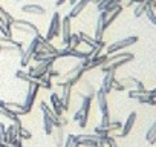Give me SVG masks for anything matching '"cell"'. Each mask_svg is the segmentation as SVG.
<instances>
[{
    "mask_svg": "<svg viewBox=\"0 0 156 147\" xmlns=\"http://www.w3.org/2000/svg\"><path fill=\"white\" fill-rule=\"evenodd\" d=\"M92 98L94 95H84L83 97V103H81V107L78 109V112H75V115L72 117L73 121L78 123L81 129L86 127L87 124V118H89V112H90V103H92Z\"/></svg>",
    "mask_w": 156,
    "mask_h": 147,
    "instance_id": "obj_1",
    "label": "cell"
},
{
    "mask_svg": "<svg viewBox=\"0 0 156 147\" xmlns=\"http://www.w3.org/2000/svg\"><path fill=\"white\" fill-rule=\"evenodd\" d=\"M41 37H43L41 34L35 35V37L31 40V43L28 45V48L23 51V54H22V57H20V64H22V67H26V66L29 64V61L32 60V57H34V54H35V51H37V46H38V41H40Z\"/></svg>",
    "mask_w": 156,
    "mask_h": 147,
    "instance_id": "obj_2",
    "label": "cell"
},
{
    "mask_svg": "<svg viewBox=\"0 0 156 147\" xmlns=\"http://www.w3.org/2000/svg\"><path fill=\"white\" fill-rule=\"evenodd\" d=\"M138 40H139V37H136V35H130V37L122 38V40H118V41H115V43H112V45L107 46V49H106L107 51V55H112L115 52H119L121 49H127L132 45H135Z\"/></svg>",
    "mask_w": 156,
    "mask_h": 147,
    "instance_id": "obj_3",
    "label": "cell"
},
{
    "mask_svg": "<svg viewBox=\"0 0 156 147\" xmlns=\"http://www.w3.org/2000/svg\"><path fill=\"white\" fill-rule=\"evenodd\" d=\"M61 32V17H60V13H54L52 16V20L49 23V28H48V32H46V37L44 40L48 41H52L55 37H58Z\"/></svg>",
    "mask_w": 156,
    "mask_h": 147,
    "instance_id": "obj_4",
    "label": "cell"
},
{
    "mask_svg": "<svg viewBox=\"0 0 156 147\" xmlns=\"http://www.w3.org/2000/svg\"><path fill=\"white\" fill-rule=\"evenodd\" d=\"M38 89H40V83L38 81L28 84V92H26V98H25V103H23V106H25V109H26L28 113L32 110V106H34V101L37 98Z\"/></svg>",
    "mask_w": 156,
    "mask_h": 147,
    "instance_id": "obj_5",
    "label": "cell"
},
{
    "mask_svg": "<svg viewBox=\"0 0 156 147\" xmlns=\"http://www.w3.org/2000/svg\"><path fill=\"white\" fill-rule=\"evenodd\" d=\"M52 64H54V61H41V63H37L34 67H29V75L32 77V78H35V80H40L41 77H44L46 74H48V70L52 67Z\"/></svg>",
    "mask_w": 156,
    "mask_h": 147,
    "instance_id": "obj_6",
    "label": "cell"
},
{
    "mask_svg": "<svg viewBox=\"0 0 156 147\" xmlns=\"http://www.w3.org/2000/svg\"><path fill=\"white\" fill-rule=\"evenodd\" d=\"M107 16H109V14H107L106 11H100V16H98L97 25H95V37H94L97 41H101L103 37H104V31H106L104 22H106V17H107Z\"/></svg>",
    "mask_w": 156,
    "mask_h": 147,
    "instance_id": "obj_7",
    "label": "cell"
},
{
    "mask_svg": "<svg viewBox=\"0 0 156 147\" xmlns=\"http://www.w3.org/2000/svg\"><path fill=\"white\" fill-rule=\"evenodd\" d=\"M78 35H80V40H81V43H84V45H87L89 46V49L94 52L97 48H106V43L101 40V41H97L94 37H90V35H87L86 32H78Z\"/></svg>",
    "mask_w": 156,
    "mask_h": 147,
    "instance_id": "obj_8",
    "label": "cell"
},
{
    "mask_svg": "<svg viewBox=\"0 0 156 147\" xmlns=\"http://www.w3.org/2000/svg\"><path fill=\"white\" fill-rule=\"evenodd\" d=\"M58 86H61V95H60V100L63 103V109L67 110L69 109V104H70V94H72V86L63 83L58 80Z\"/></svg>",
    "mask_w": 156,
    "mask_h": 147,
    "instance_id": "obj_9",
    "label": "cell"
},
{
    "mask_svg": "<svg viewBox=\"0 0 156 147\" xmlns=\"http://www.w3.org/2000/svg\"><path fill=\"white\" fill-rule=\"evenodd\" d=\"M107 54H101V55H98V57H90L89 58V63H87V66H84L83 67V70L84 72H87V70H90V69H95V67H101L103 64H106V61H107Z\"/></svg>",
    "mask_w": 156,
    "mask_h": 147,
    "instance_id": "obj_10",
    "label": "cell"
},
{
    "mask_svg": "<svg viewBox=\"0 0 156 147\" xmlns=\"http://www.w3.org/2000/svg\"><path fill=\"white\" fill-rule=\"evenodd\" d=\"M97 101H98V107L101 110V115H109V104H107V94H104L103 89H98L95 92Z\"/></svg>",
    "mask_w": 156,
    "mask_h": 147,
    "instance_id": "obj_11",
    "label": "cell"
},
{
    "mask_svg": "<svg viewBox=\"0 0 156 147\" xmlns=\"http://www.w3.org/2000/svg\"><path fill=\"white\" fill-rule=\"evenodd\" d=\"M135 121H136V112H132V113L127 117V121L122 124V127H121V133H119L118 136L126 138V136L132 132V129H133V126H135Z\"/></svg>",
    "mask_w": 156,
    "mask_h": 147,
    "instance_id": "obj_12",
    "label": "cell"
},
{
    "mask_svg": "<svg viewBox=\"0 0 156 147\" xmlns=\"http://www.w3.org/2000/svg\"><path fill=\"white\" fill-rule=\"evenodd\" d=\"M70 26H72V25H70V17H69V16L63 17V19H61V32H60V34H61V38H63V41H64L66 45L69 43V38H70V34H72V32H70Z\"/></svg>",
    "mask_w": 156,
    "mask_h": 147,
    "instance_id": "obj_13",
    "label": "cell"
},
{
    "mask_svg": "<svg viewBox=\"0 0 156 147\" xmlns=\"http://www.w3.org/2000/svg\"><path fill=\"white\" fill-rule=\"evenodd\" d=\"M90 2H92V0H78V2H76V3H75V5L70 8V11H69V14H67V16H69L70 19L78 17V16H80V14L84 11V8H86Z\"/></svg>",
    "mask_w": 156,
    "mask_h": 147,
    "instance_id": "obj_14",
    "label": "cell"
},
{
    "mask_svg": "<svg viewBox=\"0 0 156 147\" xmlns=\"http://www.w3.org/2000/svg\"><path fill=\"white\" fill-rule=\"evenodd\" d=\"M133 58H121V60H116V61H112V63H107V64H103L101 66V69H103V72L106 74V72H115L118 67H121V66H124V64H127V63H130Z\"/></svg>",
    "mask_w": 156,
    "mask_h": 147,
    "instance_id": "obj_15",
    "label": "cell"
},
{
    "mask_svg": "<svg viewBox=\"0 0 156 147\" xmlns=\"http://www.w3.org/2000/svg\"><path fill=\"white\" fill-rule=\"evenodd\" d=\"M115 72H106V75L103 78V86L101 89L104 91V94H110L113 91V83H115Z\"/></svg>",
    "mask_w": 156,
    "mask_h": 147,
    "instance_id": "obj_16",
    "label": "cell"
},
{
    "mask_svg": "<svg viewBox=\"0 0 156 147\" xmlns=\"http://www.w3.org/2000/svg\"><path fill=\"white\" fill-rule=\"evenodd\" d=\"M0 16H2V19L5 20V23H6V32H8V37L9 38H12V25H14V17L6 11V9H3L2 6H0Z\"/></svg>",
    "mask_w": 156,
    "mask_h": 147,
    "instance_id": "obj_17",
    "label": "cell"
},
{
    "mask_svg": "<svg viewBox=\"0 0 156 147\" xmlns=\"http://www.w3.org/2000/svg\"><path fill=\"white\" fill-rule=\"evenodd\" d=\"M37 51H41V52H46V54H51V55H55V57H57V52H58V49L54 48V46L51 45V41L44 40V37L40 38L38 46H37Z\"/></svg>",
    "mask_w": 156,
    "mask_h": 147,
    "instance_id": "obj_18",
    "label": "cell"
},
{
    "mask_svg": "<svg viewBox=\"0 0 156 147\" xmlns=\"http://www.w3.org/2000/svg\"><path fill=\"white\" fill-rule=\"evenodd\" d=\"M40 109H41V112H43V113H46V115H49V117L52 118V121H54V126H55V127L61 126V120H60V117H58V115H57V113H55L49 106H48V103H46V101H41V103H40Z\"/></svg>",
    "mask_w": 156,
    "mask_h": 147,
    "instance_id": "obj_19",
    "label": "cell"
},
{
    "mask_svg": "<svg viewBox=\"0 0 156 147\" xmlns=\"http://www.w3.org/2000/svg\"><path fill=\"white\" fill-rule=\"evenodd\" d=\"M22 13L43 16V14H46V9H44L41 5H34V3H29V5H23V6H22Z\"/></svg>",
    "mask_w": 156,
    "mask_h": 147,
    "instance_id": "obj_20",
    "label": "cell"
},
{
    "mask_svg": "<svg viewBox=\"0 0 156 147\" xmlns=\"http://www.w3.org/2000/svg\"><path fill=\"white\" fill-rule=\"evenodd\" d=\"M51 104H52V110H54L58 117H61L63 112H64V109H63V103H61V100H60V95L52 94V95H51Z\"/></svg>",
    "mask_w": 156,
    "mask_h": 147,
    "instance_id": "obj_21",
    "label": "cell"
},
{
    "mask_svg": "<svg viewBox=\"0 0 156 147\" xmlns=\"http://www.w3.org/2000/svg\"><path fill=\"white\" fill-rule=\"evenodd\" d=\"M5 106H6L14 115H17V117H22V115H26V113H28L23 104H19V103H6V101H5Z\"/></svg>",
    "mask_w": 156,
    "mask_h": 147,
    "instance_id": "obj_22",
    "label": "cell"
},
{
    "mask_svg": "<svg viewBox=\"0 0 156 147\" xmlns=\"http://www.w3.org/2000/svg\"><path fill=\"white\" fill-rule=\"evenodd\" d=\"M32 60H35L37 63H41V61H55L57 57L55 55H51V54H46V52H41V51H35Z\"/></svg>",
    "mask_w": 156,
    "mask_h": 147,
    "instance_id": "obj_23",
    "label": "cell"
},
{
    "mask_svg": "<svg viewBox=\"0 0 156 147\" xmlns=\"http://www.w3.org/2000/svg\"><path fill=\"white\" fill-rule=\"evenodd\" d=\"M52 135H54L55 144H57L58 147H61V145H63V142H64V132H63V127H61V126H58V127H54V130H52Z\"/></svg>",
    "mask_w": 156,
    "mask_h": 147,
    "instance_id": "obj_24",
    "label": "cell"
},
{
    "mask_svg": "<svg viewBox=\"0 0 156 147\" xmlns=\"http://www.w3.org/2000/svg\"><path fill=\"white\" fill-rule=\"evenodd\" d=\"M0 115H3L5 118H8V120H11L12 123H17V121H20V117H17V115H14L6 106H5V103L3 104H0Z\"/></svg>",
    "mask_w": 156,
    "mask_h": 147,
    "instance_id": "obj_25",
    "label": "cell"
},
{
    "mask_svg": "<svg viewBox=\"0 0 156 147\" xmlns=\"http://www.w3.org/2000/svg\"><path fill=\"white\" fill-rule=\"evenodd\" d=\"M54 121L49 115L43 113V129H44V133L46 135H52V130H54Z\"/></svg>",
    "mask_w": 156,
    "mask_h": 147,
    "instance_id": "obj_26",
    "label": "cell"
},
{
    "mask_svg": "<svg viewBox=\"0 0 156 147\" xmlns=\"http://www.w3.org/2000/svg\"><path fill=\"white\" fill-rule=\"evenodd\" d=\"M121 13H122V6L119 5V6H118L115 11H112V13H110V14L106 17V22H104V25H106V29H107V28H109V26H110V25H112V23L116 20V17H118Z\"/></svg>",
    "mask_w": 156,
    "mask_h": 147,
    "instance_id": "obj_27",
    "label": "cell"
},
{
    "mask_svg": "<svg viewBox=\"0 0 156 147\" xmlns=\"http://www.w3.org/2000/svg\"><path fill=\"white\" fill-rule=\"evenodd\" d=\"M145 139L150 142V144H156V121L151 124V127L147 130L145 133Z\"/></svg>",
    "mask_w": 156,
    "mask_h": 147,
    "instance_id": "obj_28",
    "label": "cell"
},
{
    "mask_svg": "<svg viewBox=\"0 0 156 147\" xmlns=\"http://www.w3.org/2000/svg\"><path fill=\"white\" fill-rule=\"evenodd\" d=\"M16 77H17V78H20V80H23V81H26L28 84H29V83H37V81H38V80L32 78L28 72H23L22 69H19V70L16 72Z\"/></svg>",
    "mask_w": 156,
    "mask_h": 147,
    "instance_id": "obj_29",
    "label": "cell"
},
{
    "mask_svg": "<svg viewBox=\"0 0 156 147\" xmlns=\"http://www.w3.org/2000/svg\"><path fill=\"white\" fill-rule=\"evenodd\" d=\"M147 8H148V2H147V0H145V2H142V3H138V5L135 6V9H133L135 17H141L142 14H145Z\"/></svg>",
    "mask_w": 156,
    "mask_h": 147,
    "instance_id": "obj_30",
    "label": "cell"
},
{
    "mask_svg": "<svg viewBox=\"0 0 156 147\" xmlns=\"http://www.w3.org/2000/svg\"><path fill=\"white\" fill-rule=\"evenodd\" d=\"M81 40H80V35L78 34H70V38H69V43L66 46H69L70 49H78V46H80Z\"/></svg>",
    "mask_w": 156,
    "mask_h": 147,
    "instance_id": "obj_31",
    "label": "cell"
},
{
    "mask_svg": "<svg viewBox=\"0 0 156 147\" xmlns=\"http://www.w3.org/2000/svg\"><path fill=\"white\" fill-rule=\"evenodd\" d=\"M113 3H121V0H100V2L97 3V8H98V11H103V9H106L107 6H110Z\"/></svg>",
    "mask_w": 156,
    "mask_h": 147,
    "instance_id": "obj_32",
    "label": "cell"
},
{
    "mask_svg": "<svg viewBox=\"0 0 156 147\" xmlns=\"http://www.w3.org/2000/svg\"><path fill=\"white\" fill-rule=\"evenodd\" d=\"M147 89L145 91H138V89H130L129 91V98H133V100H138L141 95H147Z\"/></svg>",
    "mask_w": 156,
    "mask_h": 147,
    "instance_id": "obj_33",
    "label": "cell"
},
{
    "mask_svg": "<svg viewBox=\"0 0 156 147\" xmlns=\"http://www.w3.org/2000/svg\"><path fill=\"white\" fill-rule=\"evenodd\" d=\"M38 83H40V88H44V89H52V83H51V78H49L48 75L41 77V78L38 80Z\"/></svg>",
    "mask_w": 156,
    "mask_h": 147,
    "instance_id": "obj_34",
    "label": "cell"
},
{
    "mask_svg": "<svg viewBox=\"0 0 156 147\" xmlns=\"http://www.w3.org/2000/svg\"><path fill=\"white\" fill-rule=\"evenodd\" d=\"M103 141H104L106 147H118V145H116V141H115V138H113V136H110V135H109V136H106Z\"/></svg>",
    "mask_w": 156,
    "mask_h": 147,
    "instance_id": "obj_35",
    "label": "cell"
},
{
    "mask_svg": "<svg viewBox=\"0 0 156 147\" xmlns=\"http://www.w3.org/2000/svg\"><path fill=\"white\" fill-rule=\"evenodd\" d=\"M110 113L109 115H103V118H101V123H100V127H107V126H110Z\"/></svg>",
    "mask_w": 156,
    "mask_h": 147,
    "instance_id": "obj_36",
    "label": "cell"
},
{
    "mask_svg": "<svg viewBox=\"0 0 156 147\" xmlns=\"http://www.w3.org/2000/svg\"><path fill=\"white\" fill-rule=\"evenodd\" d=\"M73 144H75V135H67V138H66V141H64V147H73Z\"/></svg>",
    "mask_w": 156,
    "mask_h": 147,
    "instance_id": "obj_37",
    "label": "cell"
},
{
    "mask_svg": "<svg viewBox=\"0 0 156 147\" xmlns=\"http://www.w3.org/2000/svg\"><path fill=\"white\" fill-rule=\"evenodd\" d=\"M31 136H32V135H31V132H29V130H26L25 127H22V129H20V135H19V138L31 139Z\"/></svg>",
    "mask_w": 156,
    "mask_h": 147,
    "instance_id": "obj_38",
    "label": "cell"
},
{
    "mask_svg": "<svg viewBox=\"0 0 156 147\" xmlns=\"http://www.w3.org/2000/svg\"><path fill=\"white\" fill-rule=\"evenodd\" d=\"M113 89L115 91H119V92H122V91H126V86L119 81V80H115V83H113Z\"/></svg>",
    "mask_w": 156,
    "mask_h": 147,
    "instance_id": "obj_39",
    "label": "cell"
},
{
    "mask_svg": "<svg viewBox=\"0 0 156 147\" xmlns=\"http://www.w3.org/2000/svg\"><path fill=\"white\" fill-rule=\"evenodd\" d=\"M46 75H48V77H49V78H57V77H60V72H58V70H55V69H52V67H51V69H49V70H48V74H46Z\"/></svg>",
    "mask_w": 156,
    "mask_h": 147,
    "instance_id": "obj_40",
    "label": "cell"
},
{
    "mask_svg": "<svg viewBox=\"0 0 156 147\" xmlns=\"http://www.w3.org/2000/svg\"><path fill=\"white\" fill-rule=\"evenodd\" d=\"M5 132H6V127L0 123V141H5Z\"/></svg>",
    "mask_w": 156,
    "mask_h": 147,
    "instance_id": "obj_41",
    "label": "cell"
},
{
    "mask_svg": "<svg viewBox=\"0 0 156 147\" xmlns=\"http://www.w3.org/2000/svg\"><path fill=\"white\" fill-rule=\"evenodd\" d=\"M147 95H148L150 98H154V100H156V88H154V89H151V91H148V92H147Z\"/></svg>",
    "mask_w": 156,
    "mask_h": 147,
    "instance_id": "obj_42",
    "label": "cell"
},
{
    "mask_svg": "<svg viewBox=\"0 0 156 147\" xmlns=\"http://www.w3.org/2000/svg\"><path fill=\"white\" fill-rule=\"evenodd\" d=\"M64 2H66V0H57V2H55V6H61Z\"/></svg>",
    "mask_w": 156,
    "mask_h": 147,
    "instance_id": "obj_43",
    "label": "cell"
},
{
    "mask_svg": "<svg viewBox=\"0 0 156 147\" xmlns=\"http://www.w3.org/2000/svg\"><path fill=\"white\" fill-rule=\"evenodd\" d=\"M97 147H106V144H104V141H98V144H97Z\"/></svg>",
    "mask_w": 156,
    "mask_h": 147,
    "instance_id": "obj_44",
    "label": "cell"
},
{
    "mask_svg": "<svg viewBox=\"0 0 156 147\" xmlns=\"http://www.w3.org/2000/svg\"><path fill=\"white\" fill-rule=\"evenodd\" d=\"M67 2H69V3H70V6H73V5H75V3H76V2H78V0H67Z\"/></svg>",
    "mask_w": 156,
    "mask_h": 147,
    "instance_id": "obj_45",
    "label": "cell"
},
{
    "mask_svg": "<svg viewBox=\"0 0 156 147\" xmlns=\"http://www.w3.org/2000/svg\"><path fill=\"white\" fill-rule=\"evenodd\" d=\"M3 103H5V101H3V100H0V104H3Z\"/></svg>",
    "mask_w": 156,
    "mask_h": 147,
    "instance_id": "obj_46",
    "label": "cell"
},
{
    "mask_svg": "<svg viewBox=\"0 0 156 147\" xmlns=\"http://www.w3.org/2000/svg\"><path fill=\"white\" fill-rule=\"evenodd\" d=\"M0 55H2V48H0Z\"/></svg>",
    "mask_w": 156,
    "mask_h": 147,
    "instance_id": "obj_47",
    "label": "cell"
},
{
    "mask_svg": "<svg viewBox=\"0 0 156 147\" xmlns=\"http://www.w3.org/2000/svg\"><path fill=\"white\" fill-rule=\"evenodd\" d=\"M17 2H23V0H17Z\"/></svg>",
    "mask_w": 156,
    "mask_h": 147,
    "instance_id": "obj_48",
    "label": "cell"
},
{
    "mask_svg": "<svg viewBox=\"0 0 156 147\" xmlns=\"http://www.w3.org/2000/svg\"><path fill=\"white\" fill-rule=\"evenodd\" d=\"M0 142H2V141H0Z\"/></svg>",
    "mask_w": 156,
    "mask_h": 147,
    "instance_id": "obj_49",
    "label": "cell"
}]
</instances>
